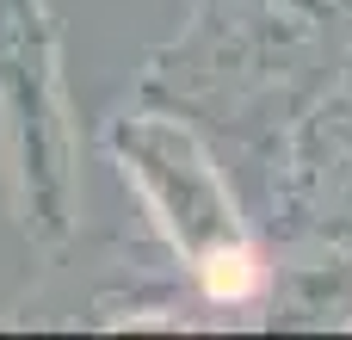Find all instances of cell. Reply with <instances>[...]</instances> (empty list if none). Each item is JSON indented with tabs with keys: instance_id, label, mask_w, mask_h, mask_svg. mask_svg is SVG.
Instances as JSON below:
<instances>
[{
	"instance_id": "277c9868",
	"label": "cell",
	"mask_w": 352,
	"mask_h": 340,
	"mask_svg": "<svg viewBox=\"0 0 352 340\" xmlns=\"http://www.w3.org/2000/svg\"><path fill=\"white\" fill-rule=\"evenodd\" d=\"M241 204L260 242H328L352 254V93H322L254 167H241Z\"/></svg>"
},
{
	"instance_id": "5b68a950",
	"label": "cell",
	"mask_w": 352,
	"mask_h": 340,
	"mask_svg": "<svg viewBox=\"0 0 352 340\" xmlns=\"http://www.w3.org/2000/svg\"><path fill=\"white\" fill-rule=\"evenodd\" d=\"M254 316H266V328L309 334L352 328V254L328 242H285L278 254H266V291Z\"/></svg>"
},
{
	"instance_id": "8992f818",
	"label": "cell",
	"mask_w": 352,
	"mask_h": 340,
	"mask_svg": "<svg viewBox=\"0 0 352 340\" xmlns=\"http://www.w3.org/2000/svg\"><path fill=\"white\" fill-rule=\"evenodd\" d=\"M340 93H352V43H346V62H340Z\"/></svg>"
},
{
	"instance_id": "7a4b0ae2",
	"label": "cell",
	"mask_w": 352,
	"mask_h": 340,
	"mask_svg": "<svg viewBox=\"0 0 352 340\" xmlns=\"http://www.w3.org/2000/svg\"><path fill=\"white\" fill-rule=\"evenodd\" d=\"M118 180L142 198L161 248L186 266L192 291L204 297V310H260L266 291V242L241 204L235 173L223 167L217 142L167 111V105H124L105 118L99 130Z\"/></svg>"
},
{
	"instance_id": "6da1fadb",
	"label": "cell",
	"mask_w": 352,
	"mask_h": 340,
	"mask_svg": "<svg viewBox=\"0 0 352 340\" xmlns=\"http://www.w3.org/2000/svg\"><path fill=\"white\" fill-rule=\"evenodd\" d=\"M352 0H192L186 25L142 62L136 99L192 118L254 167L322 93L340 87Z\"/></svg>"
},
{
	"instance_id": "3957f363",
	"label": "cell",
	"mask_w": 352,
	"mask_h": 340,
	"mask_svg": "<svg viewBox=\"0 0 352 340\" xmlns=\"http://www.w3.org/2000/svg\"><path fill=\"white\" fill-rule=\"evenodd\" d=\"M0 192L31 254H62L80 229V124L50 0H0Z\"/></svg>"
}]
</instances>
